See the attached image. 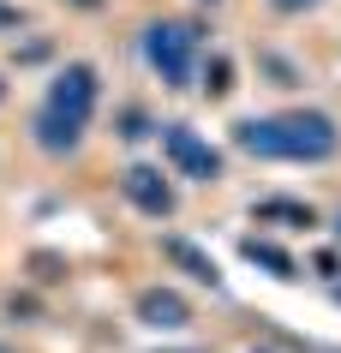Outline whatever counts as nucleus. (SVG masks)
Wrapping results in <instances>:
<instances>
[{
    "label": "nucleus",
    "instance_id": "obj_4",
    "mask_svg": "<svg viewBox=\"0 0 341 353\" xmlns=\"http://www.w3.org/2000/svg\"><path fill=\"white\" fill-rule=\"evenodd\" d=\"M156 138H162V162H168L180 180H192V186H216V180H222L227 162H222V150L209 144L204 132H192V126L174 120V126H156Z\"/></svg>",
    "mask_w": 341,
    "mask_h": 353
},
{
    "label": "nucleus",
    "instance_id": "obj_12",
    "mask_svg": "<svg viewBox=\"0 0 341 353\" xmlns=\"http://www.w3.org/2000/svg\"><path fill=\"white\" fill-rule=\"evenodd\" d=\"M30 270H37V281H60L66 276V258L60 252H30Z\"/></svg>",
    "mask_w": 341,
    "mask_h": 353
},
{
    "label": "nucleus",
    "instance_id": "obj_11",
    "mask_svg": "<svg viewBox=\"0 0 341 353\" xmlns=\"http://www.w3.org/2000/svg\"><path fill=\"white\" fill-rule=\"evenodd\" d=\"M114 132L126 138V144H138V138H156V120L144 108H120V120H114Z\"/></svg>",
    "mask_w": 341,
    "mask_h": 353
},
{
    "label": "nucleus",
    "instance_id": "obj_2",
    "mask_svg": "<svg viewBox=\"0 0 341 353\" xmlns=\"http://www.w3.org/2000/svg\"><path fill=\"white\" fill-rule=\"evenodd\" d=\"M234 150L258 162H300L318 168L341 150V126L323 108H282V114H246L234 120Z\"/></svg>",
    "mask_w": 341,
    "mask_h": 353
},
{
    "label": "nucleus",
    "instance_id": "obj_8",
    "mask_svg": "<svg viewBox=\"0 0 341 353\" xmlns=\"http://www.w3.org/2000/svg\"><path fill=\"white\" fill-rule=\"evenodd\" d=\"M240 258L251 263V270H264V276H276V281H300V258L287 252V245H276V240H240Z\"/></svg>",
    "mask_w": 341,
    "mask_h": 353
},
{
    "label": "nucleus",
    "instance_id": "obj_19",
    "mask_svg": "<svg viewBox=\"0 0 341 353\" xmlns=\"http://www.w3.org/2000/svg\"><path fill=\"white\" fill-rule=\"evenodd\" d=\"M335 299H341V288H335Z\"/></svg>",
    "mask_w": 341,
    "mask_h": 353
},
{
    "label": "nucleus",
    "instance_id": "obj_15",
    "mask_svg": "<svg viewBox=\"0 0 341 353\" xmlns=\"http://www.w3.org/2000/svg\"><path fill=\"white\" fill-rule=\"evenodd\" d=\"M72 6H84V12H96V6H108V0H72Z\"/></svg>",
    "mask_w": 341,
    "mask_h": 353
},
{
    "label": "nucleus",
    "instance_id": "obj_17",
    "mask_svg": "<svg viewBox=\"0 0 341 353\" xmlns=\"http://www.w3.org/2000/svg\"><path fill=\"white\" fill-rule=\"evenodd\" d=\"M0 102H6V78H0Z\"/></svg>",
    "mask_w": 341,
    "mask_h": 353
},
{
    "label": "nucleus",
    "instance_id": "obj_13",
    "mask_svg": "<svg viewBox=\"0 0 341 353\" xmlns=\"http://www.w3.org/2000/svg\"><path fill=\"white\" fill-rule=\"evenodd\" d=\"M19 24H24V12L12 6V0H0V37H6V30H19Z\"/></svg>",
    "mask_w": 341,
    "mask_h": 353
},
{
    "label": "nucleus",
    "instance_id": "obj_1",
    "mask_svg": "<svg viewBox=\"0 0 341 353\" xmlns=\"http://www.w3.org/2000/svg\"><path fill=\"white\" fill-rule=\"evenodd\" d=\"M96 102H102V72H96L90 60H66L54 78H48V90H42V108L30 114V144L42 156H78L84 150V132L96 120Z\"/></svg>",
    "mask_w": 341,
    "mask_h": 353
},
{
    "label": "nucleus",
    "instance_id": "obj_6",
    "mask_svg": "<svg viewBox=\"0 0 341 353\" xmlns=\"http://www.w3.org/2000/svg\"><path fill=\"white\" fill-rule=\"evenodd\" d=\"M132 317L144 323V330H156V335H180L192 323V299L180 294V288H138Z\"/></svg>",
    "mask_w": 341,
    "mask_h": 353
},
{
    "label": "nucleus",
    "instance_id": "obj_10",
    "mask_svg": "<svg viewBox=\"0 0 341 353\" xmlns=\"http://www.w3.org/2000/svg\"><path fill=\"white\" fill-rule=\"evenodd\" d=\"M198 90H204L209 102H222V96L234 90V60H227V54H209V60H198Z\"/></svg>",
    "mask_w": 341,
    "mask_h": 353
},
{
    "label": "nucleus",
    "instance_id": "obj_5",
    "mask_svg": "<svg viewBox=\"0 0 341 353\" xmlns=\"http://www.w3.org/2000/svg\"><path fill=\"white\" fill-rule=\"evenodd\" d=\"M120 198H126L138 216H150V222H168L174 210H180V192H174V180H168L156 162L120 168Z\"/></svg>",
    "mask_w": 341,
    "mask_h": 353
},
{
    "label": "nucleus",
    "instance_id": "obj_9",
    "mask_svg": "<svg viewBox=\"0 0 341 353\" xmlns=\"http://www.w3.org/2000/svg\"><path fill=\"white\" fill-rule=\"evenodd\" d=\"M251 222L258 228H318V210L300 204V198H258L251 204Z\"/></svg>",
    "mask_w": 341,
    "mask_h": 353
},
{
    "label": "nucleus",
    "instance_id": "obj_3",
    "mask_svg": "<svg viewBox=\"0 0 341 353\" xmlns=\"http://www.w3.org/2000/svg\"><path fill=\"white\" fill-rule=\"evenodd\" d=\"M138 54L162 78V90H192L198 60H204V24L198 19H150L138 30Z\"/></svg>",
    "mask_w": 341,
    "mask_h": 353
},
{
    "label": "nucleus",
    "instance_id": "obj_16",
    "mask_svg": "<svg viewBox=\"0 0 341 353\" xmlns=\"http://www.w3.org/2000/svg\"><path fill=\"white\" fill-rule=\"evenodd\" d=\"M335 240H341V210H335Z\"/></svg>",
    "mask_w": 341,
    "mask_h": 353
},
{
    "label": "nucleus",
    "instance_id": "obj_7",
    "mask_svg": "<svg viewBox=\"0 0 341 353\" xmlns=\"http://www.w3.org/2000/svg\"><path fill=\"white\" fill-rule=\"evenodd\" d=\"M162 258L180 270V276H192V281H204V288H222V270H216V258H209L204 245H192V240H180V234H162Z\"/></svg>",
    "mask_w": 341,
    "mask_h": 353
},
{
    "label": "nucleus",
    "instance_id": "obj_18",
    "mask_svg": "<svg viewBox=\"0 0 341 353\" xmlns=\"http://www.w3.org/2000/svg\"><path fill=\"white\" fill-rule=\"evenodd\" d=\"M0 353H12V347H6V341H0Z\"/></svg>",
    "mask_w": 341,
    "mask_h": 353
},
{
    "label": "nucleus",
    "instance_id": "obj_14",
    "mask_svg": "<svg viewBox=\"0 0 341 353\" xmlns=\"http://www.w3.org/2000/svg\"><path fill=\"white\" fill-rule=\"evenodd\" d=\"M276 12H311V6H323V0H269Z\"/></svg>",
    "mask_w": 341,
    "mask_h": 353
}]
</instances>
